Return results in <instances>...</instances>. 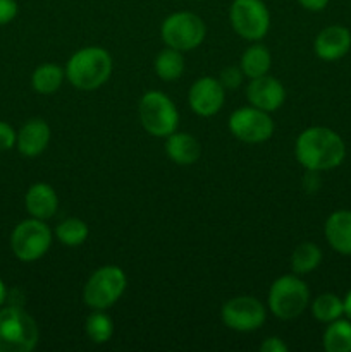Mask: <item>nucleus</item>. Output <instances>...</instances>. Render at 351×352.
I'll list each match as a JSON object with an SVG mask.
<instances>
[{"label":"nucleus","mask_w":351,"mask_h":352,"mask_svg":"<svg viewBox=\"0 0 351 352\" xmlns=\"http://www.w3.org/2000/svg\"><path fill=\"white\" fill-rule=\"evenodd\" d=\"M295 155L299 165L308 172L336 168L346 157V146L337 133L329 127L313 126L303 131L295 144Z\"/></svg>","instance_id":"nucleus-1"},{"label":"nucleus","mask_w":351,"mask_h":352,"mask_svg":"<svg viewBox=\"0 0 351 352\" xmlns=\"http://www.w3.org/2000/svg\"><path fill=\"white\" fill-rule=\"evenodd\" d=\"M112 57L102 47H85L71 55L65 65V78L74 88L93 91L109 81Z\"/></svg>","instance_id":"nucleus-2"},{"label":"nucleus","mask_w":351,"mask_h":352,"mask_svg":"<svg viewBox=\"0 0 351 352\" xmlns=\"http://www.w3.org/2000/svg\"><path fill=\"white\" fill-rule=\"evenodd\" d=\"M40 332L33 316L21 306L0 308V352H31Z\"/></svg>","instance_id":"nucleus-3"},{"label":"nucleus","mask_w":351,"mask_h":352,"mask_svg":"<svg viewBox=\"0 0 351 352\" xmlns=\"http://www.w3.org/2000/svg\"><path fill=\"white\" fill-rule=\"evenodd\" d=\"M310 302V291L298 275H282L268 289V308L281 320H295Z\"/></svg>","instance_id":"nucleus-4"},{"label":"nucleus","mask_w":351,"mask_h":352,"mask_svg":"<svg viewBox=\"0 0 351 352\" xmlns=\"http://www.w3.org/2000/svg\"><path fill=\"white\" fill-rule=\"evenodd\" d=\"M138 113L143 129L155 138H167L178 131L179 112L172 100L160 91H147L140 100Z\"/></svg>","instance_id":"nucleus-5"},{"label":"nucleus","mask_w":351,"mask_h":352,"mask_svg":"<svg viewBox=\"0 0 351 352\" xmlns=\"http://www.w3.org/2000/svg\"><path fill=\"white\" fill-rule=\"evenodd\" d=\"M127 285L126 274L117 265H105L92 274L83 289L85 302L92 309H107L116 305Z\"/></svg>","instance_id":"nucleus-6"},{"label":"nucleus","mask_w":351,"mask_h":352,"mask_svg":"<svg viewBox=\"0 0 351 352\" xmlns=\"http://www.w3.org/2000/svg\"><path fill=\"white\" fill-rule=\"evenodd\" d=\"M52 246V230L40 219L23 220L10 234V250L14 256L24 263H31L47 254Z\"/></svg>","instance_id":"nucleus-7"},{"label":"nucleus","mask_w":351,"mask_h":352,"mask_svg":"<svg viewBox=\"0 0 351 352\" xmlns=\"http://www.w3.org/2000/svg\"><path fill=\"white\" fill-rule=\"evenodd\" d=\"M162 40L167 47L181 52L198 48L206 36V26L200 16L193 12H174L162 23Z\"/></svg>","instance_id":"nucleus-8"},{"label":"nucleus","mask_w":351,"mask_h":352,"mask_svg":"<svg viewBox=\"0 0 351 352\" xmlns=\"http://www.w3.org/2000/svg\"><path fill=\"white\" fill-rule=\"evenodd\" d=\"M229 19L234 31L250 41H260L270 28V12L262 0H234Z\"/></svg>","instance_id":"nucleus-9"},{"label":"nucleus","mask_w":351,"mask_h":352,"mask_svg":"<svg viewBox=\"0 0 351 352\" xmlns=\"http://www.w3.org/2000/svg\"><path fill=\"white\" fill-rule=\"evenodd\" d=\"M229 131L243 143H264L274 134V120L257 107H243L231 113Z\"/></svg>","instance_id":"nucleus-10"},{"label":"nucleus","mask_w":351,"mask_h":352,"mask_svg":"<svg viewBox=\"0 0 351 352\" xmlns=\"http://www.w3.org/2000/svg\"><path fill=\"white\" fill-rule=\"evenodd\" d=\"M222 322L236 332H253L265 323L267 311L253 296H236L222 306Z\"/></svg>","instance_id":"nucleus-11"},{"label":"nucleus","mask_w":351,"mask_h":352,"mask_svg":"<svg viewBox=\"0 0 351 352\" xmlns=\"http://www.w3.org/2000/svg\"><path fill=\"white\" fill-rule=\"evenodd\" d=\"M188 102L193 112L200 117H212L222 109L226 102V88L219 79L205 76L193 82L188 93Z\"/></svg>","instance_id":"nucleus-12"},{"label":"nucleus","mask_w":351,"mask_h":352,"mask_svg":"<svg viewBox=\"0 0 351 352\" xmlns=\"http://www.w3.org/2000/svg\"><path fill=\"white\" fill-rule=\"evenodd\" d=\"M246 98L251 107H257L264 112H275L284 103L286 89L279 79L265 74L250 79V85L246 86Z\"/></svg>","instance_id":"nucleus-13"},{"label":"nucleus","mask_w":351,"mask_h":352,"mask_svg":"<svg viewBox=\"0 0 351 352\" xmlns=\"http://www.w3.org/2000/svg\"><path fill=\"white\" fill-rule=\"evenodd\" d=\"M317 57L322 60H337V58L344 57L351 48V33L348 28L344 26H327L317 34L315 43Z\"/></svg>","instance_id":"nucleus-14"},{"label":"nucleus","mask_w":351,"mask_h":352,"mask_svg":"<svg viewBox=\"0 0 351 352\" xmlns=\"http://www.w3.org/2000/svg\"><path fill=\"white\" fill-rule=\"evenodd\" d=\"M50 126L41 119H31L17 133L16 146L24 157H38L50 143Z\"/></svg>","instance_id":"nucleus-15"},{"label":"nucleus","mask_w":351,"mask_h":352,"mask_svg":"<svg viewBox=\"0 0 351 352\" xmlns=\"http://www.w3.org/2000/svg\"><path fill=\"white\" fill-rule=\"evenodd\" d=\"M24 205L33 219L48 220L57 213L58 198L55 189L47 182H36L31 186L24 196Z\"/></svg>","instance_id":"nucleus-16"},{"label":"nucleus","mask_w":351,"mask_h":352,"mask_svg":"<svg viewBox=\"0 0 351 352\" xmlns=\"http://www.w3.org/2000/svg\"><path fill=\"white\" fill-rule=\"evenodd\" d=\"M327 243L341 254H351V210H337L326 220Z\"/></svg>","instance_id":"nucleus-17"},{"label":"nucleus","mask_w":351,"mask_h":352,"mask_svg":"<svg viewBox=\"0 0 351 352\" xmlns=\"http://www.w3.org/2000/svg\"><path fill=\"white\" fill-rule=\"evenodd\" d=\"M165 153L176 165H193L202 157V144L191 134L176 131L171 136H167Z\"/></svg>","instance_id":"nucleus-18"},{"label":"nucleus","mask_w":351,"mask_h":352,"mask_svg":"<svg viewBox=\"0 0 351 352\" xmlns=\"http://www.w3.org/2000/svg\"><path fill=\"white\" fill-rule=\"evenodd\" d=\"M272 65V55L268 48L262 43H255L243 52L240 60V67L246 78H260L268 74Z\"/></svg>","instance_id":"nucleus-19"},{"label":"nucleus","mask_w":351,"mask_h":352,"mask_svg":"<svg viewBox=\"0 0 351 352\" xmlns=\"http://www.w3.org/2000/svg\"><path fill=\"white\" fill-rule=\"evenodd\" d=\"M65 71L57 64H41L31 76V86L38 95H54L64 82Z\"/></svg>","instance_id":"nucleus-20"},{"label":"nucleus","mask_w":351,"mask_h":352,"mask_svg":"<svg viewBox=\"0 0 351 352\" xmlns=\"http://www.w3.org/2000/svg\"><path fill=\"white\" fill-rule=\"evenodd\" d=\"M322 344L327 352H351V320L337 318L327 323Z\"/></svg>","instance_id":"nucleus-21"},{"label":"nucleus","mask_w":351,"mask_h":352,"mask_svg":"<svg viewBox=\"0 0 351 352\" xmlns=\"http://www.w3.org/2000/svg\"><path fill=\"white\" fill-rule=\"evenodd\" d=\"M153 67L162 81H176L184 72V57H182V52L171 47H165L155 57Z\"/></svg>","instance_id":"nucleus-22"},{"label":"nucleus","mask_w":351,"mask_h":352,"mask_svg":"<svg viewBox=\"0 0 351 352\" xmlns=\"http://www.w3.org/2000/svg\"><path fill=\"white\" fill-rule=\"evenodd\" d=\"M322 261V251L313 243H301L291 254V268L296 275H306L315 270Z\"/></svg>","instance_id":"nucleus-23"},{"label":"nucleus","mask_w":351,"mask_h":352,"mask_svg":"<svg viewBox=\"0 0 351 352\" xmlns=\"http://www.w3.org/2000/svg\"><path fill=\"white\" fill-rule=\"evenodd\" d=\"M312 315L320 323H330L334 320L341 318L344 315L343 299L339 296L332 294V292L317 296L312 302Z\"/></svg>","instance_id":"nucleus-24"},{"label":"nucleus","mask_w":351,"mask_h":352,"mask_svg":"<svg viewBox=\"0 0 351 352\" xmlns=\"http://www.w3.org/2000/svg\"><path fill=\"white\" fill-rule=\"evenodd\" d=\"M55 236L58 243L67 248H78L88 239L89 229L83 220L79 219H65L55 227Z\"/></svg>","instance_id":"nucleus-25"},{"label":"nucleus","mask_w":351,"mask_h":352,"mask_svg":"<svg viewBox=\"0 0 351 352\" xmlns=\"http://www.w3.org/2000/svg\"><path fill=\"white\" fill-rule=\"evenodd\" d=\"M85 330L88 339L93 344H105L112 339L114 322L109 315L103 313V309H95L92 315L86 318Z\"/></svg>","instance_id":"nucleus-26"},{"label":"nucleus","mask_w":351,"mask_h":352,"mask_svg":"<svg viewBox=\"0 0 351 352\" xmlns=\"http://www.w3.org/2000/svg\"><path fill=\"white\" fill-rule=\"evenodd\" d=\"M243 71L241 67H236V65H229V67L222 69L219 76V81L224 88L227 89H236L240 88V85L243 82Z\"/></svg>","instance_id":"nucleus-27"},{"label":"nucleus","mask_w":351,"mask_h":352,"mask_svg":"<svg viewBox=\"0 0 351 352\" xmlns=\"http://www.w3.org/2000/svg\"><path fill=\"white\" fill-rule=\"evenodd\" d=\"M17 133L12 126L0 120V151H7L16 146Z\"/></svg>","instance_id":"nucleus-28"},{"label":"nucleus","mask_w":351,"mask_h":352,"mask_svg":"<svg viewBox=\"0 0 351 352\" xmlns=\"http://www.w3.org/2000/svg\"><path fill=\"white\" fill-rule=\"evenodd\" d=\"M17 9L16 0H0V26L9 24L17 16Z\"/></svg>","instance_id":"nucleus-29"},{"label":"nucleus","mask_w":351,"mask_h":352,"mask_svg":"<svg viewBox=\"0 0 351 352\" xmlns=\"http://www.w3.org/2000/svg\"><path fill=\"white\" fill-rule=\"evenodd\" d=\"M260 351L262 352H288L289 347L288 344H286L282 339H279V337H268V339H265L264 342H262Z\"/></svg>","instance_id":"nucleus-30"},{"label":"nucleus","mask_w":351,"mask_h":352,"mask_svg":"<svg viewBox=\"0 0 351 352\" xmlns=\"http://www.w3.org/2000/svg\"><path fill=\"white\" fill-rule=\"evenodd\" d=\"M299 6L306 10H312V12H319V10H323L329 3V0H298Z\"/></svg>","instance_id":"nucleus-31"},{"label":"nucleus","mask_w":351,"mask_h":352,"mask_svg":"<svg viewBox=\"0 0 351 352\" xmlns=\"http://www.w3.org/2000/svg\"><path fill=\"white\" fill-rule=\"evenodd\" d=\"M343 302H344V315L348 316V320H351V289L348 291L346 298L343 299Z\"/></svg>","instance_id":"nucleus-32"},{"label":"nucleus","mask_w":351,"mask_h":352,"mask_svg":"<svg viewBox=\"0 0 351 352\" xmlns=\"http://www.w3.org/2000/svg\"><path fill=\"white\" fill-rule=\"evenodd\" d=\"M6 299H7V287H6V284H3L2 278H0V308L3 306Z\"/></svg>","instance_id":"nucleus-33"}]
</instances>
